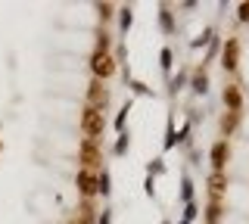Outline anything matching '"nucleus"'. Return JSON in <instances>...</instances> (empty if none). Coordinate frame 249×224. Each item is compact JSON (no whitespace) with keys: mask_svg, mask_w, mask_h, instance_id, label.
Returning a JSON list of instances; mask_svg holds the SVG:
<instances>
[{"mask_svg":"<svg viewBox=\"0 0 249 224\" xmlns=\"http://www.w3.org/2000/svg\"><path fill=\"white\" fill-rule=\"evenodd\" d=\"M78 162H81L84 172H100L103 168V140L81 137V143H78Z\"/></svg>","mask_w":249,"mask_h":224,"instance_id":"obj_1","label":"nucleus"},{"mask_svg":"<svg viewBox=\"0 0 249 224\" xmlns=\"http://www.w3.org/2000/svg\"><path fill=\"white\" fill-rule=\"evenodd\" d=\"M103 128H106L103 112L93 109V106H84L81 109V134L90 137V140H103Z\"/></svg>","mask_w":249,"mask_h":224,"instance_id":"obj_2","label":"nucleus"},{"mask_svg":"<svg viewBox=\"0 0 249 224\" xmlns=\"http://www.w3.org/2000/svg\"><path fill=\"white\" fill-rule=\"evenodd\" d=\"M97 174H100V172H84V168H78V174H75V187H78V193L84 196V203H93V199L100 196Z\"/></svg>","mask_w":249,"mask_h":224,"instance_id":"obj_3","label":"nucleus"},{"mask_svg":"<svg viewBox=\"0 0 249 224\" xmlns=\"http://www.w3.org/2000/svg\"><path fill=\"white\" fill-rule=\"evenodd\" d=\"M240 66V37H228L221 47V69L224 72H237Z\"/></svg>","mask_w":249,"mask_h":224,"instance_id":"obj_4","label":"nucleus"},{"mask_svg":"<svg viewBox=\"0 0 249 224\" xmlns=\"http://www.w3.org/2000/svg\"><path fill=\"white\" fill-rule=\"evenodd\" d=\"M90 75L97 81H109L115 75V59L109 56V53H106V56H93V53H90Z\"/></svg>","mask_w":249,"mask_h":224,"instance_id":"obj_5","label":"nucleus"},{"mask_svg":"<svg viewBox=\"0 0 249 224\" xmlns=\"http://www.w3.org/2000/svg\"><path fill=\"white\" fill-rule=\"evenodd\" d=\"M228 159H231V143L228 140H215L212 150H209V165H212V172H224Z\"/></svg>","mask_w":249,"mask_h":224,"instance_id":"obj_6","label":"nucleus"},{"mask_svg":"<svg viewBox=\"0 0 249 224\" xmlns=\"http://www.w3.org/2000/svg\"><path fill=\"white\" fill-rule=\"evenodd\" d=\"M106 103H109V87H106L103 81L93 78V81L88 84V106H93V109L103 112V109H106Z\"/></svg>","mask_w":249,"mask_h":224,"instance_id":"obj_7","label":"nucleus"},{"mask_svg":"<svg viewBox=\"0 0 249 224\" xmlns=\"http://www.w3.org/2000/svg\"><path fill=\"white\" fill-rule=\"evenodd\" d=\"M221 100H224V106H228V112H240L243 109V90H240V84H228Z\"/></svg>","mask_w":249,"mask_h":224,"instance_id":"obj_8","label":"nucleus"},{"mask_svg":"<svg viewBox=\"0 0 249 224\" xmlns=\"http://www.w3.org/2000/svg\"><path fill=\"white\" fill-rule=\"evenodd\" d=\"M224 190H228V174H224V172H212V174H209V199H218V203H221Z\"/></svg>","mask_w":249,"mask_h":224,"instance_id":"obj_9","label":"nucleus"},{"mask_svg":"<svg viewBox=\"0 0 249 224\" xmlns=\"http://www.w3.org/2000/svg\"><path fill=\"white\" fill-rule=\"evenodd\" d=\"M187 87H190L196 97H206L209 94V72H206V66H199L196 72L190 75V84H187Z\"/></svg>","mask_w":249,"mask_h":224,"instance_id":"obj_10","label":"nucleus"},{"mask_svg":"<svg viewBox=\"0 0 249 224\" xmlns=\"http://www.w3.org/2000/svg\"><path fill=\"white\" fill-rule=\"evenodd\" d=\"M159 28H162V34H175V13H171L168 3L159 6Z\"/></svg>","mask_w":249,"mask_h":224,"instance_id":"obj_11","label":"nucleus"},{"mask_svg":"<svg viewBox=\"0 0 249 224\" xmlns=\"http://www.w3.org/2000/svg\"><path fill=\"white\" fill-rule=\"evenodd\" d=\"M131 106H134V100H124V106L119 109V115H115V121H112V128L119 131V134H124V131H128V115H131Z\"/></svg>","mask_w":249,"mask_h":224,"instance_id":"obj_12","label":"nucleus"},{"mask_svg":"<svg viewBox=\"0 0 249 224\" xmlns=\"http://www.w3.org/2000/svg\"><path fill=\"white\" fill-rule=\"evenodd\" d=\"M187 84H190V72H187V69H181V72H178L175 78L168 81V94H171V97H178V94H181V90L187 87Z\"/></svg>","mask_w":249,"mask_h":224,"instance_id":"obj_13","label":"nucleus"},{"mask_svg":"<svg viewBox=\"0 0 249 224\" xmlns=\"http://www.w3.org/2000/svg\"><path fill=\"white\" fill-rule=\"evenodd\" d=\"M178 143H181V134H178V131H175V119H168L165 121V140H162V150H175V146Z\"/></svg>","mask_w":249,"mask_h":224,"instance_id":"obj_14","label":"nucleus"},{"mask_svg":"<svg viewBox=\"0 0 249 224\" xmlns=\"http://www.w3.org/2000/svg\"><path fill=\"white\" fill-rule=\"evenodd\" d=\"M224 218V206L218 203V199H209V206H206V224H221Z\"/></svg>","mask_w":249,"mask_h":224,"instance_id":"obj_15","label":"nucleus"},{"mask_svg":"<svg viewBox=\"0 0 249 224\" xmlns=\"http://www.w3.org/2000/svg\"><path fill=\"white\" fill-rule=\"evenodd\" d=\"M97 187H100V196H109V193H112V174H109V168H100Z\"/></svg>","mask_w":249,"mask_h":224,"instance_id":"obj_16","label":"nucleus"},{"mask_svg":"<svg viewBox=\"0 0 249 224\" xmlns=\"http://www.w3.org/2000/svg\"><path fill=\"white\" fill-rule=\"evenodd\" d=\"M171 66H175V53H171V47H162L159 50V69H162V75H171Z\"/></svg>","mask_w":249,"mask_h":224,"instance_id":"obj_17","label":"nucleus"},{"mask_svg":"<svg viewBox=\"0 0 249 224\" xmlns=\"http://www.w3.org/2000/svg\"><path fill=\"white\" fill-rule=\"evenodd\" d=\"M131 25H134V10H131V6H122V10H119V28L128 34Z\"/></svg>","mask_w":249,"mask_h":224,"instance_id":"obj_18","label":"nucleus"},{"mask_svg":"<svg viewBox=\"0 0 249 224\" xmlns=\"http://www.w3.org/2000/svg\"><path fill=\"white\" fill-rule=\"evenodd\" d=\"M109 44H112V37H109L106 32H100L97 41H93V56H106V53H109Z\"/></svg>","mask_w":249,"mask_h":224,"instance_id":"obj_19","label":"nucleus"},{"mask_svg":"<svg viewBox=\"0 0 249 224\" xmlns=\"http://www.w3.org/2000/svg\"><path fill=\"white\" fill-rule=\"evenodd\" d=\"M237 125H240V112H228L221 119V131H224V137L228 134H233V131H237Z\"/></svg>","mask_w":249,"mask_h":224,"instance_id":"obj_20","label":"nucleus"},{"mask_svg":"<svg viewBox=\"0 0 249 224\" xmlns=\"http://www.w3.org/2000/svg\"><path fill=\"white\" fill-rule=\"evenodd\" d=\"M193 193H196V184H193L190 177L184 174V181H181V203H184V206L193 203Z\"/></svg>","mask_w":249,"mask_h":224,"instance_id":"obj_21","label":"nucleus"},{"mask_svg":"<svg viewBox=\"0 0 249 224\" xmlns=\"http://www.w3.org/2000/svg\"><path fill=\"white\" fill-rule=\"evenodd\" d=\"M212 41H215V28H206V32H202V37H193V41H190V47L199 50V47H209Z\"/></svg>","mask_w":249,"mask_h":224,"instance_id":"obj_22","label":"nucleus"},{"mask_svg":"<svg viewBox=\"0 0 249 224\" xmlns=\"http://www.w3.org/2000/svg\"><path fill=\"white\" fill-rule=\"evenodd\" d=\"M128 146H131V137H128V131H124V134H119V140H115L112 153H115V156H124V153H128Z\"/></svg>","mask_w":249,"mask_h":224,"instance_id":"obj_23","label":"nucleus"},{"mask_svg":"<svg viewBox=\"0 0 249 224\" xmlns=\"http://www.w3.org/2000/svg\"><path fill=\"white\" fill-rule=\"evenodd\" d=\"M146 174H150V177H156V174H165V162H162V159H153L150 165H146Z\"/></svg>","mask_w":249,"mask_h":224,"instance_id":"obj_24","label":"nucleus"},{"mask_svg":"<svg viewBox=\"0 0 249 224\" xmlns=\"http://www.w3.org/2000/svg\"><path fill=\"white\" fill-rule=\"evenodd\" d=\"M196 218H199V206H196V203H187V206H184V221L193 224Z\"/></svg>","mask_w":249,"mask_h":224,"instance_id":"obj_25","label":"nucleus"},{"mask_svg":"<svg viewBox=\"0 0 249 224\" xmlns=\"http://www.w3.org/2000/svg\"><path fill=\"white\" fill-rule=\"evenodd\" d=\"M97 13H100V19H103V22H109V19L115 16V6L112 3H97Z\"/></svg>","mask_w":249,"mask_h":224,"instance_id":"obj_26","label":"nucleus"},{"mask_svg":"<svg viewBox=\"0 0 249 224\" xmlns=\"http://www.w3.org/2000/svg\"><path fill=\"white\" fill-rule=\"evenodd\" d=\"M143 193H146V196H150V199L156 196V177H150V174L143 177Z\"/></svg>","mask_w":249,"mask_h":224,"instance_id":"obj_27","label":"nucleus"},{"mask_svg":"<svg viewBox=\"0 0 249 224\" xmlns=\"http://www.w3.org/2000/svg\"><path fill=\"white\" fill-rule=\"evenodd\" d=\"M128 87H131V90H134V94H153V90H150V87H146V84H143V81H134V78H131V81H128Z\"/></svg>","mask_w":249,"mask_h":224,"instance_id":"obj_28","label":"nucleus"},{"mask_svg":"<svg viewBox=\"0 0 249 224\" xmlns=\"http://www.w3.org/2000/svg\"><path fill=\"white\" fill-rule=\"evenodd\" d=\"M237 19L240 22H249V0H243V3L237 6Z\"/></svg>","mask_w":249,"mask_h":224,"instance_id":"obj_29","label":"nucleus"},{"mask_svg":"<svg viewBox=\"0 0 249 224\" xmlns=\"http://www.w3.org/2000/svg\"><path fill=\"white\" fill-rule=\"evenodd\" d=\"M218 53H221V44H218V37H215V41L209 44V53H206V59H215Z\"/></svg>","mask_w":249,"mask_h":224,"instance_id":"obj_30","label":"nucleus"},{"mask_svg":"<svg viewBox=\"0 0 249 224\" xmlns=\"http://www.w3.org/2000/svg\"><path fill=\"white\" fill-rule=\"evenodd\" d=\"M97 224H112V208H103L100 218H97Z\"/></svg>","mask_w":249,"mask_h":224,"instance_id":"obj_31","label":"nucleus"},{"mask_svg":"<svg viewBox=\"0 0 249 224\" xmlns=\"http://www.w3.org/2000/svg\"><path fill=\"white\" fill-rule=\"evenodd\" d=\"M181 224H190V221H184V218H181Z\"/></svg>","mask_w":249,"mask_h":224,"instance_id":"obj_32","label":"nucleus"},{"mask_svg":"<svg viewBox=\"0 0 249 224\" xmlns=\"http://www.w3.org/2000/svg\"><path fill=\"white\" fill-rule=\"evenodd\" d=\"M162 224H171V221H168V218H165V221H162Z\"/></svg>","mask_w":249,"mask_h":224,"instance_id":"obj_33","label":"nucleus"},{"mask_svg":"<svg viewBox=\"0 0 249 224\" xmlns=\"http://www.w3.org/2000/svg\"><path fill=\"white\" fill-rule=\"evenodd\" d=\"M0 150H3V146H0Z\"/></svg>","mask_w":249,"mask_h":224,"instance_id":"obj_34","label":"nucleus"}]
</instances>
